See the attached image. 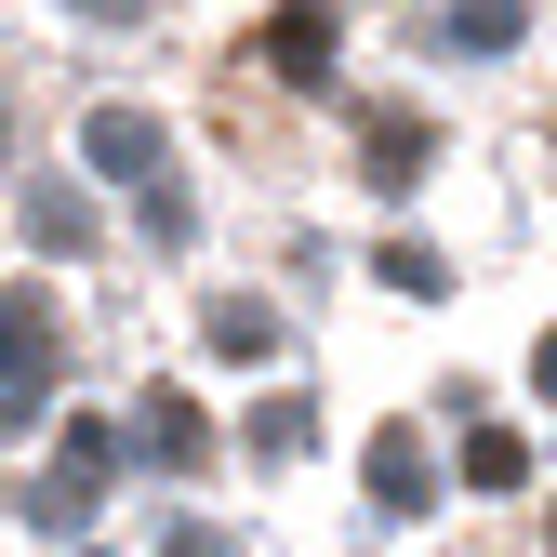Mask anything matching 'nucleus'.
Masks as SVG:
<instances>
[{"label": "nucleus", "instance_id": "nucleus-1", "mask_svg": "<svg viewBox=\"0 0 557 557\" xmlns=\"http://www.w3.org/2000/svg\"><path fill=\"white\" fill-rule=\"evenodd\" d=\"M0 411H14V425H40L53 411V319L14 293V319H0Z\"/></svg>", "mask_w": 557, "mask_h": 557}, {"label": "nucleus", "instance_id": "nucleus-2", "mask_svg": "<svg viewBox=\"0 0 557 557\" xmlns=\"http://www.w3.org/2000/svg\"><path fill=\"white\" fill-rule=\"evenodd\" d=\"M81 160H94L107 186H160V120H147V107H94V120H81Z\"/></svg>", "mask_w": 557, "mask_h": 557}, {"label": "nucleus", "instance_id": "nucleus-3", "mask_svg": "<svg viewBox=\"0 0 557 557\" xmlns=\"http://www.w3.org/2000/svg\"><path fill=\"white\" fill-rule=\"evenodd\" d=\"M332 40H345L332 0H278V14H265V66H278V81H332Z\"/></svg>", "mask_w": 557, "mask_h": 557}, {"label": "nucleus", "instance_id": "nucleus-4", "mask_svg": "<svg viewBox=\"0 0 557 557\" xmlns=\"http://www.w3.org/2000/svg\"><path fill=\"white\" fill-rule=\"evenodd\" d=\"M372 505H385V518H425V505H438L425 438H411V425H385V438H372Z\"/></svg>", "mask_w": 557, "mask_h": 557}, {"label": "nucleus", "instance_id": "nucleus-5", "mask_svg": "<svg viewBox=\"0 0 557 557\" xmlns=\"http://www.w3.org/2000/svg\"><path fill=\"white\" fill-rule=\"evenodd\" d=\"M425 147H438V133L385 107V120H372V186H385V199H411V186H425Z\"/></svg>", "mask_w": 557, "mask_h": 557}, {"label": "nucleus", "instance_id": "nucleus-6", "mask_svg": "<svg viewBox=\"0 0 557 557\" xmlns=\"http://www.w3.org/2000/svg\"><path fill=\"white\" fill-rule=\"evenodd\" d=\"M531 40V0H451V53H518Z\"/></svg>", "mask_w": 557, "mask_h": 557}, {"label": "nucleus", "instance_id": "nucleus-7", "mask_svg": "<svg viewBox=\"0 0 557 557\" xmlns=\"http://www.w3.org/2000/svg\"><path fill=\"white\" fill-rule=\"evenodd\" d=\"M14 505H27L40 531H81V518H94V478H81V465H53V478H27Z\"/></svg>", "mask_w": 557, "mask_h": 557}, {"label": "nucleus", "instance_id": "nucleus-8", "mask_svg": "<svg viewBox=\"0 0 557 557\" xmlns=\"http://www.w3.org/2000/svg\"><path fill=\"white\" fill-rule=\"evenodd\" d=\"M199 332H213L226 359H265V345H278V306H252V293H226V306L199 319Z\"/></svg>", "mask_w": 557, "mask_h": 557}, {"label": "nucleus", "instance_id": "nucleus-9", "mask_svg": "<svg viewBox=\"0 0 557 557\" xmlns=\"http://www.w3.org/2000/svg\"><path fill=\"white\" fill-rule=\"evenodd\" d=\"M518 478H531V451H518L505 425H478V438H465V492H518Z\"/></svg>", "mask_w": 557, "mask_h": 557}, {"label": "nucleus", "instance_id": "nucleus-10", "mask_svg": "<svg viewBox=\"0 0 557 557\" xmlns=\"http://www.w3.org/2000/svg\"><path fill=\"white\" fill-rule=\"evenodd\" d=\"M27 239H40V252H81V239H94V213H81L66 186H27Z\"/></svg>", "mask_w": 557, "mask_h": 557}, {"label": "nucleus", "instance_id": "nucleus-11", "mask_svg": "<svg viewBox=\"0 0 557 557\" xmlns=\"http://www.w3.org/2000/svg\"><path fill=\"white\" fill-rule=\"evenodd\" d=\"M147 451H160V465H199V411H186V398H147Z\"/></svg>", "mask_w": 557, "mask_h": 557}, {"label": "nucleus", "instance_id": "nucleus-12", "mask_svg": "<svg viewBox=\"0 0 557 557\" xmlns=\"http://www.w3.org/2000/svg\"><path fill=\"white\" fill-rule=\"evenodd\" d=\"M66 465H81V478H107V465H120V425H107V411H81V425H66Z\"/></svg>", "mask_w": 557, "mask_h": 557}, {"label": "nucleus", "instance_id": "nucleus-13", "mask_svg": "<svg viewBox=\"0 0 557 557\" xmlns=\"http://www.w3.org/2000/svg\"><path fill=\"white\" fill-rule=\"evenodd\" d=\"M385 278H398V293H451V278H438V252H425V239H385Z\"/></svg>", "mask_w": 557, "mask_h": 557}, {"label": "nucleus", "instance_id": "nucleus-14", "mask_svg": "<svg viewBox=\"0 0 557 557\" xmlns=\"http://www.w3.org/2000/svg\"><path fill=\"white\" fill-rule=\"evenodd\" d=\"M531 385H544V398H557V332H544V345H531Z\"/></svg>", "mask_w": 557, "mask_h": 557}]
</instances>
